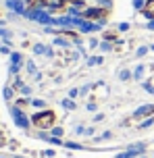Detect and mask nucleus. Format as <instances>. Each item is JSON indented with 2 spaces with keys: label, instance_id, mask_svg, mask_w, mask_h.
I'll return each instance as SVG.
<instances>
[{
  "label": "nucleus",
  "instance_id": "1",
  "mask_svg": "<svg viewBox=\"0 0 154 158\" xmlns=\"http://www.w3.org/2000/svg\"><path fill=\"white\" fill-rule=\"evenodd\" d=\"M31 123L38 129H52L56 123V114H54V110H42L31 117Z\"/></svg>",
  "mask_w": 154,
  "mask_h": 158
},
{
  "label": "nucleus",
  "instance_id": "2",
  "mask_svg": "<svg viewBox=\"0 0 154 158\" xmlns=\"http://www.w3.org/2000/svg\"><path fill=\"white\" fill-rule=\"evenodd\" d=\"M108 15L106 10H102V8H96V10H85V17L88 19H104V17Z\"/></svg>",
  "mask_w": 154,
  "mask_h": 158
},
{
  "label": "nucleus",
  "instance_id": "3",
  "mask_svg": "<svg viewBox=\"0 0 154 158\" xmlns=\"http://www.w3.org/2000/svg\"><path fill=\"white\" fill-rule=\"evenodd\" d=\"M146 114H154V106H152V104L142 106L139 110H135V114H133V117H135V118H142V117H146Z\"/></svg>",
  "mask_w": 154,
  "mask_h": 158
},
{
  "label": "nucleus",
  "instance_id": "4",
  "mask_svg": "<svg viewBox=\"0 0 154 158\" xmlns=\"http://www.w3.org/2000/svg\"><path fill=\"white\" fill-rule=\"evenodd\" d=\"M142 13L148 17V19H154V0H146V4L142 8Z\"/></svg>",
  "mask_w": 154,
  "mask_h": 158
},
{
  "label": "nucleus",
  "instance_id": "5",
  "mask_svg": "<svg viewBox=\"0 0 154 158\" xmlns=\"http://www.w3.org/2000/svg\"><path fill=\"white\" fill-rule=\"evenodd\" d=\"M40 4H46V0H27V6L29 8H35V6H40Z\"/></svg>",
  "mask_w": 154,
  "mask_h": 158
},
{
  "label": "nucleus",
  "instance_id": "6",
  "mask_svg": "<svg viewBox=\"0 0 154 158\" xmlns=\"http://www.w3.org/2000/svg\"><path fill=\"white\" fill-rule=\"evenodd\" d=\"M133 4H138V8H144V4H146V0H133Z\"/></svg>",
  "mask_w": 154,
  "mask_h": 158
}]
</instances>
